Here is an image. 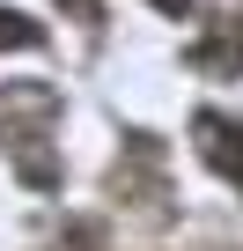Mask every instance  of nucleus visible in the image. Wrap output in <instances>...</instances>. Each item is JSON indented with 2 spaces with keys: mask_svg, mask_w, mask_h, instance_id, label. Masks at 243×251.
Masks as SVG:
<instances>
[{
  "mask_svg": "<svg viewBox=\"0 0 243 251\" xmlns=\"http://www.w3.org/2000/svg\"><path fill=\"white\" fill-rule=\"evenodd\" d=\"M184 59H192L199 74H214V81H221V74H243V23L214 30V37H206V45H192Z\"/></svg>",
  "mask_w": 243,
  "mask_h": 251,
  "instance_id": "nucleus-2",
  "label": "nucleus"
},
{
  "mask_svg": "<svg viewBox=\"0 0 243 251\" xmlns=\"http://www.w3.org/2000/svg\"><path fill=\"white\" fill-rule=\"evenodd\" d=\"M155 8H162V15H192V0H155Z\"/></svg>",
  "mask_w": 243,
  "mask_h": 251,
  "instance_id": "nucleus-5",
  "label": "nucleus"
},
{
  "mask_svg": "<svg viewBox=\"0 0 243 251\" xmlns=\"http://www.w3.org/2000/svg\"><path fill=\"white\" fill-rule=\"evenodd\" d=\"M37 52L44 45V23H30V15H15V8H0V52Z\"/></svg>",
  "mask_w": 243,
  "mask_h": 251,
  "instance_id": "nucleus-3",
  "label": "nucleus"
},
{
  "mask_svg": "<svg viewBox=\"0 0 243 251\" xmlns=\"http://www.w3.org/2000/svg\"><path fill=\"white\" fill-rule=\"evenodd\" d=\"M192 141H199L206 170H221V177L243 192V118H228V111H199V118H192Z\"/></svg>",
  "mask_w": 243,
  "mask_h": 251,
  "instance_id": "nucleus-1",
  "label": "nucleus"
},
{
  "mask_svg": "<svg viewBox=\"0 0 243 251\" xmlns=\"http://www.w3.org/2000/svg\"><path fill=\"white\" fill-rule=\"evenodd\" d=\"M59 8H74L81 23H96V0H59Z\"/></svg>",
  "mask_w": 243,
  "mask_h": 251,
  "instance_id": "nucleus-4",
  "label": "nucleus"
}]
</instances>
